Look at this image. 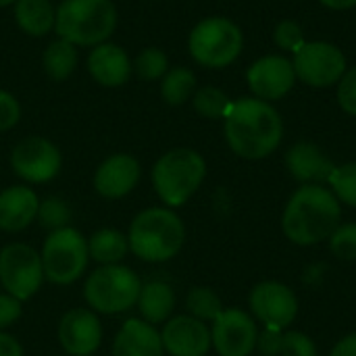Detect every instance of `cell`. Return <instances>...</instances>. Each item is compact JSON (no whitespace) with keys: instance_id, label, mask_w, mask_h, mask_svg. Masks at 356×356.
Masks as SVG:
<instances>
[{"instance_id":"1","label":"cell","mask_w":356,"mask_h":356,"mask_svg":"<svg viewBox=\"0 0 356 356\" xmlns=\"http://www.w3.org/2000/svg\"><path fill=\"white\" fill-rule=\"evenodd\" d=\"M227 146L246 161L267 159L284 138V123L271 102L261 98L234 100L223 117Z\"/></svg>"},{"instance_id":"2","label":"cell","mask_w":356,"mask_h":356,"mask_svg":"<svg viewBox=\"0 0 356 356\" xmlns=\"http://www.w3.org/2000/svg\"><path fill=\"white\" fill-rule=\"evenodd\" d=\"M342 221L340 200L317 184L300 186L288 200L282 217L284 234L298 246H315L330 240Z\"/></svg>"},{"instance_id":"3","label":"cell","mask_w":356,"mask_h":356,"mask_svg":"<svg viewBox=\"0 0 356 356\" xmlns=\"http://www.w3.org/2000/svg\"><path fill=\"white\" fill-rule=\"evenodd\" d=\"M129 250L146 263H165L179 254L186 242V225L177 213L152 207L136 215L127 234Z\"/></svg>"},{"instance_id":"4","label":"cell","mask_w":356,"mask_h":356,"mask_svg":"<svg viewBox=\"0 0 356 356\" xmlns=\"http://www.w3.org/2000/svg\"><path fill=\"white\" fill-rule=\"evenodd\" d=\"M117 27L113 0H63L56 8L54 31L73 46H98Z\"/></svg>"},{"instance_id":"5","label":"cell","mask_w":356,"mask_h":356,"mask_svg":"<svg viewBox=\"0 0 356 356\" xmlns=\"http://www.w3.org/2000/svg\"><path fill=\"white\" fill-rule=\"evenodd\" d=\"M207 163L192 148H173L152 167V186L167 207L186 204L202 186Z\"/></svg>"},{"instance_id":"6","label":"cell","mask_w":356,"mask_h":356,"mask_svg":"<svg viewBox=\"0 0 356 356\" xmlns=\"http://www.w3.org/2000/svg\"><path fill=\"white\" fill-rule=\"evenodd\" d=\"M192 58L207 69L229 67L244 48L242 29L225 17L202 19L188 40Z\"/></svg>"},{"instance_id":"7","label":"cell","mask_w":356,"mask_h":356,"mask_svg":"<svg viewBox=\"0 0 356 356\" xmlns=\"http://www.w3.org/2000/svg\"><path fill=\"white\" fill-rule=\"evenodd\" d=\"M140 290L142 282L129 267L102 265L86 280L83 298L96 313L119 315L138 302Z\"/></svg>"},{"instance_id":"8","label":"cell","mask_w":356,"mask_h":356,"mask_svg":"<svg viewBox=\"0 0 356 356\" xmlns=\"http://www.w3.org/2000/svg\"><path fill=\"white\" fill-rule=\"evenodd\" d=\"M44 277L56 286H69L77 282L90 261L88 240L75 227H63L50 232L42 246Z\"/></svg>"},{"instance_id":"9","label":"cell","mask_w":356,"mask_h":356,"mask_svg":"<svg viewBox=\"0 0 356 356\" xmlns=\"http://www.w3.org/2000/svg\"><path fill=\"white\" fill-rule=\"evenodd\" d=\"M42 257L27 244H8L0 250V284L17 300H29L44 282Z\"/></svg>"},{"instance_id":"10","label":"cell","mask_w":356,"mask_h":356,"mask_svg":"<svg viewBox=\"0 0 356 356\" xmlns=\"http://www.w3.org/2000/svg\"><path fill=\"white\" fill-rule=\"evenodd\" d=\"M292 65L296 79L313 88L336 86L346 73V56L330 42H307L294 54Z\"/></svg>"},{"instance_id":"11","label":"cell","mask_w":356,"mask_h":356,"mask_svg":"<svg viewBox=\"0 0 356 356\" xmlns=\"http://www.w3.org/2000/svg\"><path fill=\"white\" fill-rule=\"evenodd\" d=\"M10 167L21 179L29 184H46L58 175L63 156L50 140L29 136L15 144L10 152Z\"/></svg>"},{"instance_id":"12","label":"cell","mask_w":356,"mask_h":356,"mask_svg":"<svg viewBox=\"0 0 356 356\" xmlns=\"http://www.w3.org/2000/svg\"><path fill=\"white\" fill-rule=\"evenodd\" d=\"M211 340L219 356H250L257 350L259 330L248 313L225 309L213 321Z\"/></svg>"},{"instance_id":"13","label":"cell","mask_w":356,"mask_h":356,"mask_svg":"<svg viewBox=\"0 0 356 356\" xmlns=\"http://www.w3.org/2000/svg\"><path fill=\"white\" fill-rule=\"evenodd\" d=\"M250 311L265 327L286 330L298 315V298L282 282H263L250 292Z\"/></svg>"},{"instance_id":"14","label":"cell","mask_w":356,"mask_h":356,"mask_svg":"<svg viewBox=\"0 0 356 356\" xmlns=\"http://www.w3.org/2000/svg\"><path fill=\"white\" fill-rule=\"evenodd\" d=\"M246 79L254 98L273 102V100L284 98L294 88L296 73H294V65L290 58L280 56V54H269L250 65Z\"/></svg>"},{"instance_id":"15","label":"cell","mask_w":356,"mask_h":356,"mask_svg":"<svg viewBox=\"0 0 356 356\" xmlns=\"http://www.w3.org/2000/svg\"><path fill=\"white\" fill-rule=\"evenodd\" d=\"M58 342L71 356L94 355L102 342V325L94 311L71 309L58 323Z\"/></svg>"},{"instance_id":"16","label":"cell","mask_w":356,"mask_h":356,"mask_svg":"<svg viewBox=\"0 0 356 356\" xmlns=\"http://www.w3.org/2000/svg\"><path fill=\"white\" fill-rule=\"evenodd\" d=\"M161 340L165 353L171 356H207L213 346L207 323L190 315L169 319L161 332Z\"/></svg>"},{"instance_id":"17","label":"cell","mask_w":356,"mask_h":356,"mask_svg":"<svg viewBox=\"0 0 356 356\" xmlns=\"http://www.w3.org/2000/svg\"><path fill=\"white\" fill-rule=\"evenodd\" d=\"M140 175V163L131 154H113L98 165L94 173V190L106 200H119L138 186Z\"/></svg>"},{"instance_id":"18","label":"cell","mask_w":356,"mask_h":356,"mask_svg":"<svg viewBox=\"0 0 356 356\" xmlns=\"http://www.w3.org/2000/svg\"><path fill=\"white\" fill-rule=\"evenodd\" d=\"M88 71L100 86L119 88L125 81H129L134 65L121 46L102 42L94 46L92 52L88 54Z\"/></svg>"},{"instance_id":"19","label":"cell","mask_w":356,"mask_h":356,"mask_svg":"<svg viewBox=\"0 0 356 356\" xmlns=\"http://www.w3.org/2000/svg\"><path fill=\"white\" fill-rule=\"evenodd\" d=\"M286 167L292 173L294 179L305 184H317L330 181L336 165L334 161L313 142H298L286 152Z\"/></svg>"},{"instance_id":"20","label":"cell","mask_w":356,"mask_h":356,"mask_svg":"<svg viewBox=\"0 0 356 356\" xmlns=\"http://www.w3.org/2000/svg\"><path fill=\"white\" fill-rule=\"evenodd\" d=\"M161 332L144 319H127L113 342V356H163Z\"/></svg>"},{"instance_id":"21","label":"cell","mask_w":356,"mask_h":356,"mask_svg":"<svg viewBox=\"0 0 356 356\" xmlns=\"http://www.w3.org/2000/svg\"><path fill=\"white\" fill-rule=\"evenodd\" d=\"M40 200L27 186H10L0 192V229L17 234L38 215Z\"/></svg>"},{"instance_id":"22","label":"cell","mask_w":356,"mask_h":356,"mask_svg":"<svg viewBox=\"0 0 356 356\" xmlns=\"http://www.w3.org/2000/svg\"><path fill=\"white\" fill-rule=\"evenodd\" d=\"M138 309L142 313V319L150 325L165 323L171 319L175 309V292L165 282H148L142 286L138 296Z\"/></svg>"},{"instance_id":"23","label":"cell","mask_w":356,"mask_h":356,"mask_svg":"<svg viewBox=\"0 0 356 356\" xmlns=\"http://www.w3.org/2000/svg\"><path fill=\"white\" fill-rule=\"evenodd\" d=\"M15 21L27 35L42 38L54 29L56 8L50 0H17L15 2Z\"/></svg>"},{"instance_id":"24","label":"cell","mask_w":356,"mask_h":356,"mask_svg":"<svg viewBox=\"0 0 356 356\" xmlns=\"http://www.w3.org/2000/svg\"><path fill=\"white\" fill-rule=\"evenodd\" d=\"M127 252V236L117 229H100L88 240V254L100 265H119Z\"/></svg>"},{"instance_id":"25","label":"cell","mask_w":356,"mask_h":356,"mask_svg":"<svg viewBox=\"0 0 356 356\" xmlns=\"http://www.w3.org/2000/svg\"><path fill=\"white\" fill-rule=\"evenodd\" d=\"M77 60H79V54H77V46H73L71 42L58 38L54 42H50L44 50V56H42V65H44V71L50 79L54 81H63L67 79L75 67H77Z\"/></svg>"},{"instance_id":"26","label":"cell","mask_w":356,"mask_h":356,"mask_svg":"<svg viewBox=\"0 0 356 356\" xmlns=\"http://www.w3.org/2000/svg\"><path fill=\"white\" fill-rule=\"evenodd\" d=\"M196 92V75L186 67L169 69L161 79V96L167 104L179 106L188 102Z\"/></svg>"},{"instance_id":"27","label":"cell","mask_w":356,"mask_h":356,"mask_svg":"<svg viewBox=\"0 0 356 356\" xmlns=\"http://www.w3.org/2000/svg\"><path fill=\"white\" fill-rule=\"evenodd\" d=\"M186 309H188L190 317H194L202 323L215 321L225 311L221 305V298L211 288H204V286H196L188 292Z\"/></svg>"},{"instance_id":"28","label":"cell","mask_w":356,"mask_h":356,"mask_svg":"<svg viewBox=\"0 0 356 356\" xmlns=\"http://www.w3.org/2000/svg\"><path fill=\"white\" fill-rule=\"evenodd\" d=\"M192 104H194V111L204 119H223L232 106V100L223 90L215 86H204L194 92Z\"/></svg>"},{"instance_id":"29","label":"cell","mask_w":356,"mask_h":356,"mask_svg":"<svg viewBox=\"0 0 356 356\" xmlns=\"http://www.w3.org/2000/svg\"><path fill=\"white\" fill-rule=\"evenodd\" d=\"M35 219L40 221V225L48 232H56V229H63V227H69V221H71V209L69 204L58 198V196H50L46 200L40 202L38 207V215Z\"/></svg>"},{"instance_id":"30","label":"cell","mask_w":356,"mask_h":356,"mask_svg":"<svg viewBox=\"0 0 356 356\" xmlns=\"http://www.w3.org/2000/svg\"><path fill=\"white\" fill-rule=\"evenodd\" d=\"M134 69L136 73L146 79V81H154V79H163V75L169 71V58L161 48H144L136 60H134Z\"/></svg>"},{"instance_id":"31","label":"cell","mask_w":356,"mask_h":356,"mask_svg":"<svg viewBox=\"0 0 356 356\" xmlns=\"http://www.w3.org/2000/svg\"><path fill=\"white\" fill-rule=\"evenodd\" d=\"M327 184L332 186V192L340 202L356 209V163L336 167Z\"/></svg>"},{"instance_id":"32","label":"cell","mask_w":356,"mask_h":356,"mask_svg":"<svg viewBox=\"0 0 356 356\" xmlns=\"http://www.w3.org/2000/svg\"><path fill=\"white\" fill-rule=\"evenodd\" d=\"M330 248L342 261H356V223L338 225L330 238Z\"/></svg>"},{"instance_id":"33","label":"cell","mask_w":356,"mask_h":356,"mask_svg":"<svg viewBox=\"0 0 356 356\" xmlns=\"http://www.w3.org/2000/svg\"><path fill=\"white\" fill-rule=\"evenodd\" d=\"M273 40L282 50H288V52H294V54L307 44L302 27L296 21H290V19L277 23V27L273 31Z\"/></svg>"},{"instance_id":"34","label":"cell","mask_w":356,"mask_h":356,"mask_svg":"<svg viewBox=\"0 0 356 356\" xmlns=\"http://www.w3.org/2000/svg\"><path fill=\"white\" fill-rule=\"evenodd\" d=\"M282 356H317V346L313 338L302 332H288L284 334V348Z\"/></svg>"},{"instance_id":"35","label":"cell","mask_w":356,"mask_h":356,"mask_svg":"<svg viewBox=\"0 0 356 356\" xmlns=\"http://www.w3.org/2000/svg\"><path fill=\"white\" fill-rule=\"evenodd\" d=\"M338 102L344 113L356 117V67L346 71L338 81Z\"/></svg>"},{"instance_id":"36","label":"cell","mask_w":356,"mask_h":356,"mask_svg":"<svg viewBox=\"0 0 356 356\" xmlns=\"http://www.w3.org/2000/svg\"><path fill=\"white\" fill-rule=\"evenodd\" d=\"M21 119V106H19V100L6 92V90H0V131H8L13 129Z\"/></svg>"},{"instance_id":"37","label":"cell","mask_w":356,"mask_h":356,"mask_svg":"<svg viewBox=\"0 0 356 356\" xmlns=\"http://www.w3.org/2000/svg\"><path fill=\"white\" fill-rule=\"evenodd\" d=\"M257 348H259V353L263 356H282V348H284V334H282V330L265 327L259 334Z\"/></svg>"},{"instance_id":"38","label":"cell","mask_w":356,"mask_h":356,"mask_svg":"<svg viewBox=\"0 0 356 356\" xmlns=\"http://www.w3.org/2000/svg\"><path fill=\"white\" fill-rule=\"evenodd\" d=\"M21 317V300L10 294H0V332Z\"/></svg>"},{"instance_id":"39","label":"cell","mask_w":356,"mask_h":356,"mask_svg":"<svg viewBox=\"0 0 356 356\" xmlns=\"http://www.w3.org/2000/svg\"><path fill=\"white\" fill-rule=\"evenodd\" d=\"M0 356H23L21 344L4 332H0Z\"/></svg>"},{"instance_id":"40","label":"cell","mask_w":356,"mask_h":356,"mask_svg":"<svg viewBox=\"0 0 356 356\" xmlns=\"http://www.w3.org/2000/svg\"><path fill=\"white\" fill-rule=\"evenodd\" d=\"M330 356H356V334H350L346 338H342L334 348Z\"/></svg>"},{"instance_id":"41","label":"cell","mask_w":356,"mask_h":356,"mask_svg":"<svg viewBox=\"0 0 356 356\" xmlns=\"http://www.w3.org/2000/svg\"><path fill=\"white\" fill-rule=\"evenodd\" d=\"M319 2L327 8H334V10H346V8L356 6V0H319Z\"/></svg>"},{"instance_id":"42","label":"cell","mask_w":356,"mask_h":356,"mask_svg":"<svg viewBox=\"0 0 356 356\" xmlns=\"http://www.w3.org/2000/svg\"><path fill=\"white\" fill-rule=\"evenodd\" d=\"M17 0H0V6H8V4H15Z\"/></svg>"},{"instance_id":"43","label":"cell","mask_w":356,"mask_h":356,"mask_svg":"<svg viewBox=\"0 0 356 356\" xmlns=\"http://www.w3.org/2000/svg\"><path fill=\"white\" fill-rule=\"evenodd\" d=\"M90 356H92V355H90Z\"/></svg>"}]
</instances>
